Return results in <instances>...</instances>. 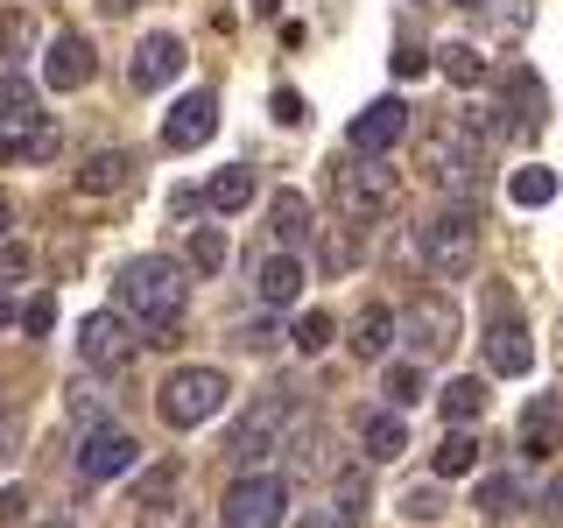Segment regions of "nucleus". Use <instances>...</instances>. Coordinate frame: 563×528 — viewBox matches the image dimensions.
Masks as SVG:
<instances>
[{
    "label": "nucleus",
    "mask_w": 563,
    "mask_h": 528,
    "mask_svg": "<svg viewBox=\"0 0 563 528\" xmlns=\"http://www.w3.org/2000/svg\"><path fill=\"white\" fill-rule=\"evenodd\" d=\"M190 261H169V254H134V261H120L113 268V304L134 317V324H148V331H169L176 317H184L190 304Z\"/></svg>",
    "instance_id": "nucleus-1"
},
{
    "label": "nucleus",
    "mask_w": 563,
    "mask_h": 528,
    "mask_svg": "<svg viewBox=\"0 0 563 528\" xmlns=\"http://www.w3.org/2000/svg\"><path fill=\"white\" fill-rule=\"evenodd\" d=\"M416 163H422V176H437V184H457V190L486 184V169H493V128H486V113H479V106H465V113H444L430 134H422Z\"/></svg>",
    "instance_id": "nucleus-2"
},
{
    "label": "nucleus",
    "mask_w": 563,
    "mask_h": 528,
    "mask_svg": "<svg viewBox=\"0 0 563 528\" xmlns=\"http://www.w3.org/2000/svg\"><path fill=\"white\" fill-rule=\"evenodd\" d=\"M296 387H261L246 409L225 422V465H240V472H254L261 458H275L282 444H289V430H296Z\"/></svg>",
    "instance_id": "nucleus-3"
},
{
    "label": "nucleus",
    "mask_w": 563,
    "mask_h": 528,
    "mask_svg": "<svg viewBox=\"0 0 563 528\" xmlns=\"http://www.w3.org/2000/svg\"><path fill=\"white\" fill-rule=\"evenodd\" d=\"M416 246H422V268H430L437 282L472 275V261H479V205H472V198L437 205L430 219L416 226Z\"/></svg>",
    "instance_id": "nucleus-4"
},
{
    "label": "nucleus",
    "mask_w": 563,
    "mask_h": 528,
    "mask_svg": "<svg viewBox=\"0 0 563 528\" xmlns=\"http://www.w3.org/2000/svg\"><path fill=\"white\" fill-rule=\"evenodd\" d=\"M324 184H331V198H339V211L352 226H380L387 211H395V198H401L387 155H331Z\"/></svg>",
    "instance_id": "nucleus-5"
},
{
    "label": "nucleus",
    "mask_w": 563,
    "mask_h": 528,
    "mask_svg": "<svg viewBox=\"0 0 563 528\" xmlns=\"http://www.w3.org/2000/svg\"><path fill=\"white\" fill-rule=\"evenodd\" d=\"M225 402H233L225 366H176V374L155 387V416H163L169 430H198V422L225 416Z\"/></svg>",
    "instance_id": "nucleus-6"
},
{
    "label": "nucleus",
    "mask_w": 563,
    "mask_h": 528,
    "mask_svg": "<svg viewBox=\"0 0 563 528\" xmlns=\"http://www.w3.org/2000/svg\"><path fill=\"white\" fill-rule=\"evenodd\" d=\"M225 528H282L289 521V472H240L219 501Z\"/></svg>",
    "instance_id": "nucleus-7"
},
{
    "label": "nucleus",
    "mask_w": 563,
    "mask_h": 528,
    "mask_svg": "<svg viewBox=\"0 0 563 528\" xmlns=\"http://www.w3.org/2000/svg\"><path fill=\"white\" fill-rule=\"evenodd\" d=\"M141 331H148V324H134L128 310H92V317L78 324V360L92 366V374H120V366H128L134 352L148 345Z\"/></svg>",
    "instance_id": "nucleus-8"
},
{
    "label": "nucleus",
    "mask_w": 563,
    "mask_h": 528,
    "mask_svg": "<svg viewBox=\"0 0 563 528\" xmlns=\"http://www.w3.org/2000/svg\"><path fill=\"white\" fill-rule=\"evenodd\" d=\"M486 366H493V374H507V381H521L528 366H536V345H528V324H521L515 296H500V289L486 296Z\"/></svg>",
    "instance_id": "nucleus-9"
},
{
    "label": "nucleus",
    "mask_w": 563,
    "mask_h": 528,
    "mask_svg": "<svg viewBox=\"0 0 563 528\" xmlns=\"http://www.w3.org/2000/svg\"><path fill=\"white\" fill-rule=\"evenodd\" d=\"M141 465V444H134V430H120L113 416L92 422V430L78 437V472L92 486H113V480H128V472Z\"/></svg>",
    "instance_id": "nucleus-10"
},
{
    "label": "nucleus",
    "mask_w": 563,
    "mask_h": 528,
    "mask_svg": "<svg viewBox=\"0 0 563 528\" xmlns=\"http://www.w3.org/2000/svg\"><path fill=\"white\" fill-rule=\"evenodd\" d=\"M401 339H409L416 360L451 352V345H457V304H451V296H437V289L409 296V304H401Z\"/></svg>",
    "instance_id": "nucleus-11"
},
{
    "label": "nucleus",
    "mask_w": 563,
    "mask_h": 528,
    "mask_svg": "<svg viewBox=\"0 0 563 528\" xmlns=\"http://www.w3.org/2000/svg\"><path fill=\"white\" fill-rule=\"evenodd\" d=\"M401 141H409V99H374V106H360L352 128H345L352 155H395Z\"/></svg>",
    "instance_id": "nucleus-12"
},
{
    "label": "nucleus",
    "mask_w": 563,
    "mask_h": 528,
    "mask_svg": "<svg viewBox=\"0 0 563 528\" xmlns=\"http://www.w3.org/2000/svg\"><path fill=\"white\" fill-rule=\"evenodd\" d=\"M184 64H190L184 35L155 29V35H141V43H134V64H128V78H134V92H163V85H169Z\"/></svg>",
    "instance_id": "nucleus-13"
},
{
    "label": "nucleus",
    "mask_w": 563,
    "mask_h": 528,
    "mask_svg": "<svg viewBox=\"0 0 563 528\" xmlns=\"http://www.w3.org/2000/svg\"><path fill=\"white\" fill-rule=\"evenodd\" d=\"M211 128H219V99H211V92H184L163 113V148L169 155H190V148H205V141H211Z\"/></svg>",
    "instance_id": "nucleus-14"
},
{
    "label": "nucleus",
    "mask_w": 563,
    "mask_h": 528,
    "mask_svg": "<svg viewBox=\"0 0 563 528\" xmlns=\"http://www.w3.org/2000/svg\"><path fill=\"white\" fill-rule=\"evenodd\" d=\"M303 282H310L303 254H289V246H268V261L254 268V296H261L268 310H296V304H303Z\"/></svg>",
    "instance_id": "nucleus-15"
},
{
    "label": "nucleus",
    "mask_w": 563,
    "mask_h": 528,
    "mask_svg": "<svg viewBox=\"0 0 563 528\" xmlns=\"http://www.w3.org/2000/svg\"><path fill=\"white\" fill-rule=\"evenodd\" d=\"M92 70H99V57H92V43H85L78 29H64L57 43L43 50V85L49 92H78V85H92Z\"/></svg>",
    "instance_id": "nucleus-16"
},
{
    "label": "nucleus",
    "mask_w": 563,
    "mask_h": 528,
    "mask_svg": "<svg viewBox=\"0 0 563 528\" xmlns=\"http://www.w3.org/2000/svg\"><path fill=\"white\" fill-rule=\"evenodd\" d=\"M401 339V310H387V304H366L360 317L345 324V345H352V360H387Z\"/></svg>",
    "instance_id": "nucleus-17"
},
{
    "label": "nucleus",
    "mask_w": 563,
    "mask_h": 528,
    "mask_svg": "<svg viewBox=\"0 0 563 528\" xmlns=\"http://www.w3.org/2000/svg\"><path fill=\"white\" fill-rule=\"evenodd\" d=\"M507 92H515V120H507V134H515V141H536L542 120H550V92H542V78L528 64H515V70H507Z\"/></svg>",
    "instance_id": "nucleus-18"
},
{
    "label": "nucleus",
    "mask_w": 563,
    "mask_h": 528,
    "mask_svg": "<svg viewBox=\"0 0 563 528\" xmlns=\"http://www.w3.org/2000/svg\"><path fill=\"white\" fill-rule=\"evenodd\" d=\"M521 451L528 458H556L563 451V402L556 395H536L521 416Z\"/></svg>",
    "instance_id": "nucleus-19"
},
{
    "label": "nucleus",
    "mask_w": 563,
    "mask_h": 528,
    "mask_svg": "<svg viewBox=\"0 0 563 528\" xmlns=\"http://www.w3.org/2000/svg\"><path fill=\"white\" fill-rule=\"evenodd\" d=\"M128 184H134V155L128 148H92L85 155V169H78L85 198H113V190H128Z\"/></svg>",
    "instance_id": "nucleus-20"
},
{
    "label": "nucleus",
    "mask_w": 563,
    "mask_h": 528,
    "mask_svg": "<svg viewBox=\"0 0 563 528\" xmlns=\"http://www.w3.org/2000/svg\"><path fill=\"white\" fill-rule=\"evenodd\" d=\"M360 451L374 458V465H395L401 451H409V422H401V409H374L360 422Z\"/></svg>",
    "instance_id": "nucleus-21"
},
{
    "label": "nucleus",
    "mask_w": 563,
    "mask_h": 528,
    "mask_svg": "<svg viewBox=\"0 0 563 528\" xmlns=\"http://www.w3.org/2000/svg\"><path fill=\"white\" fill-rule=\"evenodd\" d=\"M268 233H275V246H289V254H296V246H303V240L317 233V226H310V198H303V190H275V198H268Z\"/></svg>",
    "instance_id": "nucleus-22"
},
{
    "label": "nucleus",
    "mask_w": 563,
    "mask_h": 528,
    "mask_svg": "<svg viewBox=\"0 0 563 528\" xmlns=\"http://www.w3.org/2000/svg\"><path fill=\"white\" fill-rule=\"evenodd\" d=\"M205 205L219 211V219H233V211L254 205V169L246 163H225V169H211V184H205Z\"/></svg>",
    "instance_id": "nucleus-23"
},
{
    "label": "nucleus",
    "mask_w": 563,
    "mask_h": 528,
    "mask_svg": "<svg viewBox=\"0 0 563 528\" xmlns=\"http://www.w3.org/2000/svg\"><path fill=\"white\" fill-rule=\"evenodd\" d=\"M57 155V128L35 120V128H0V163H49Z\"/></svg>",
    "instance_id": "nucleus-24"
},
{
    "label": "nucleus",
    "mask_w": 563,
    "mask_h": 528,
    "mask_svg": "<svg viewBox=\"0 0 563 528\" xmlns=\"http://www.w3.org/2000/svg\"><path fill=\"white\" fill-rule=\"evenodd\" d=\"M430 465H437V480H444V486H451V480H465V472H479V437H472L465 422H457V430L444 422V444H437Z\"/></svg>",
    "instance_id": "nucleus-25"
},
{
    "label": "nucleus",
    "mask_w": 563,
    "mask_h": 528,
    "mask_svg": "<svg viewBox=\"0 0 563 528\" xmlns=\"http://www.w3.org/2000/svg\"><path fill=\"white\" fill-rule=\"evenodd\" d=\"M472 507H479L486 521H507V515H521V507H528V486L515 480V472H493V480H479Z\"/></svg>",
    "instance_id": "nucleus-26"
},
{
    "label": "nucleus",
    "mask_w": 563,
    "mask_h": 528,
    "mask_svg": "<svg viewBox=\"0 0 563 528\" xmlns=\"http://www.w3.org/2000/svg\"><path fill=\"white\" fill-rule=\"evenodd\" d=\"M35 106H43V92L22 78V70H0V128H35Z\"/></svg>",
    "instance_id": "nucleus-27"
},
{
    "label": "nucleus",
    "mask_w": 563,
    "mask_h": 528,
    "mask_svg": "<svg viewBox=\"0 0 563 528\" xmlns=\"http://www.w3.org/2000/svg\"><path fill=\"white\" fill-rule=\"evenodd\" d=\"M184 261H190L198 275H225V261H233V233H225V226H190Z\"/></svg>",
    "instance_id": "nucleus-28"
},
{
    "label": "nucleus",
    "mask_w": 563,
    "mask_h": 528,
    "mask_svg": "<svg viewBox=\"0 0 563 528\" xmlns=\"http://www.w3.org/2000/svg\"><path fill=\"white\" fill-rule=\"evenodd\" d=\"M380 395H387V409H416L422 395H430V381H422V360H395L380 374Z\"/></svg>",
    "instance_id": "nucleus-29"
},
{
    "label": "nucleus",
    "mask_w": 563,
    "mask_h": 528,
    "mask_svg": "<svg viewBox=\"0 0 563 528\" xmlns=\"http://www.w3.org/2000/svg\"><path fill=\"white\" fill-rule=\"evenodd\" d=\"M556 190H563V176H556V169H542V163H521L515 176H507V198L528 205V211H536V205H550Z\"/></svg>",
    "instance_id": "nucleus-30"
},
{
    "label": "nucleus",
    "mask_w": 563,
    "mask_h": 528,
    "mask_svg": "<svg viewBox=\"0 0 563 528\" xmlns=\"http://www.w3.org/2000/svg\"><path fill=\"white\" fill-rule=\"evenodd\" d=\"M437 402H444V422H472V416L486 409V381L479 374H457V381L437 387Z\"/></svg>",
    "instance_id": "nucleus-31"
},
{
    "label": "nucleus",
    "mask_w": 563,
    "mask_h": 528,
    "mask_svg": "<svg viewBox=\"0 0 563 528\" xmlns=\"http://www.w3.org/2000/svg\"><path fill=\"white\" fill-rule=\"evenodd\" d=\"M331 515H339L345 528L366 521V472H360V465H345L339 480H331Z\"/></svg>",
    "instance_id": "nucleus-32"
},
{
    "label": "nucleus",
    "mask_w": 563,
    "mask_h": 528,
    "mask_svg": "<svg viewBox=\"0 0 563 528\" xmlns=\"http://www.w3.org/2000/svg\"><path fill=\"white\" fill-rule=\"evenodd\" d=\"M29 50H35V22L22 8H8V14H0V70H14Z\"/></svg>",
    "instance_id": "nucleus-33"
},
{
    "label": "nucleus",
    "mask_w": 563,
    "mask_h": 528,
    "mask_svg": "<svg viewBox=\"0 0 563 528\" xmlns=\"http://www.w3.org/2000/svg\"><path fill=\"white\" fill-rule=\"evenodd\" d=\"M176 480H184V465H176V458H163V465H148V472L134 480V501H141V507H163L169 493H176Z\"/></svg>",
    "instance_id": "nucleus-34"
},
{
    "label": "nucleus",
    "mask_w": 563,
    "mask_h": 528,
    "mask_svg": "<svg viewBox=\"0 0 563 528\" xmlns=\"http://www.w3.org/2000/svg\"><path fill=\"white\" fill-rule=\"evenodd\" d=\"M437 64H444V78L451 85H486V57L472 43H451V50H437Z\"/></svg>",
    "instance_id": "nucleus-35"
},
{
    "label": "nucleus",
    "mask_w": 563,
    "mask_h": 528,
    "mask_svg": "<svg viewBox=\"0 0 563 528\" xmlns=\"http://www.w3.org/2000/svg\"><path fill=\"white\" fill-rule=\"evenodd\" d=\"M331 331H339V317H331V310H303V317H296V331H289V345L296 352H324Z\"/></svg>",
    "instance_id": "nucleus-36"
},
{
    "label": "nucleus",
    "mask_w": 563,
    "mask_h": 528,
    "mask_svg": "<svg viewBox=\"0 0 563 528\" xmlns=\"http://www.w3.org/2000/svg\"><path fill=\"white\" fill-rule=\"evenodd\" d=\"M401 515H409V521H444L451 515V493L444 486H409V493H401Z\"/></svg>",
    "instance_id": "nucleus-37"
},
{
    "label": "nucleus",
    "mask_w": 563,
    "mask_h": 528,
    "mask_svg": "<svg viewBox=\"0 0 563 528\" xmlns=\"http://www.w3.org/2000/svg\"><path fill=\"white\" fill-rule=\"evenodd\" d=\"M317 261H324L331 275H352V268H360V226H352V233H324Z\"/></svg>",
    "instance_id": "nucleus-38"
},
{
    "label": "nucleus",
    "mask_w": 563,
    "mask_h": 528,
    "mask_svg": "<svg viewBox=\"0 0 563 528\" xmlns=\"http://www.w3.org/2000/svg\"><path fill=\"white\" fill-rule=\"evenodd\" d=\"M64 395H70V416H78V422H85V430H92V422H106V395H99V387H92V381H78V387H64Z\"/></svg>",
    "instance_id": "nucleus-39"
},
{
    "label": "nucleus",
    "mask_w": 563,
    "mask_h": 528,
    "mask_svg": "<svg viewBox=\"0 0 563 528\" xmlns=\"http://www.w3.org/2000/svg\"><path fill=\"white\" fill-rule=\"evenodd\" d=\"M22 331H29V339H49V331H57V296H29Z\"/></svg>",
    "instance_id": "nucleus-40"
},
{
    "label": "nucleus",
    "mask_w": 563,
    "mask_h": 528,
    "mask_svg": "<svg viewBox=\"0 0 563 528\" xmlns=\"http://www.w3.org/2000/svg\"><path fill=\"white\" fill-rule=\"evenodd\" d=\"M387 64H395V78H422V70H430V50H422V43H409V35H401V43L387 50Z\"/></svg>",
    "instance_id": "nucleus-41"
},
{
    "label": "nucleus",
    "mask_w": 563,
    "mask_h": 528,
    "mask_svg": "<svg viewBox=\"0 0 563 528\" xmlns=\"http://www.w3.org/2000/svg\"><path fill=\"white\" fill-rule=\"evenodd\" d=\"M233 339H240L246 352H268V345H282V324H275V317H246Z\"/></svg>",
    "instance_id": "nucleus-42"
},
{
    "label": "nucleus",
    "mask_w": 563,
    "mask_h": 528,
    "mask_svg": "<svg viewBox=\"0 0 563 528\" xmlns=\"http://www.w3.org/2000/svg\"><path fill=\"white\" fill-rule=\"evenodd\" d=\"M268 113L282 120V128H303V120H310V106H303V92H289V85H275V99H268Z\"/></svg>",
    "instance_id": "nucleus-43"
},
{
    "label": "nucleus",
    "mask_w": 563,
    "mask_h": 528,
    "mask_svg": "<svg viewBox=\"0 0 563 528\" xmlns=\"http://www.w3.org/2000/svg\"><path fill=\"white\" fill-rule=\"evenodd\" d=\"M29 507H35L29 486H0V521L8 528H29Z\"/></svg>",
    "instance_id": "nucleus-44"
},
{
    "label": "nucleus",
    "mask_w": 563,
    "mask_h": 528,
    "mask_svg": "<svg viewBox=\"0 0 563 528\" xmlns=\"http://www.w3.org/2000/svg\"><path fill=\"white\" fill-rule=\"evenodd\" d=\"M29 275V246H14V240H0V289H14V282Z\"/></svg>",
    "instance_id": "nucleus-45"
},
{
    "label": "nucleus",
    "mask_w": 563,
    "mask_h": 528,
    "mask_svg": "<svg viewBox=\"0 0 563 528\" xmlns=\"http://www.w3.org/2000/svg\"><path fill=\"white\" fill-rule=\"evenodd\" d=\"M8 458H22V416H0V465H8Z\"/></svg>",
    "instance_id": "nucleus-46"
},
{
    "label": "nucleus",
    "mask_w": 563,
    "mask_h": 528,
    "mask_svg": "<svg viewBox=\"0 0 563 528\" xmlns=\"http://www.w3.org/2000/svg\"><path fill=\"white\" fill-rule=\"evenodd\" d=\"M198 211H211L205 190H169V219H198Z\"/></svg>",
    "instance_id": "nucleus-47"
},
{
    "label": "nucleus",
    "mask_w": 563,
    "mask_h": 528,
    "mask_svg": "<svg viewBox=\"0 0 563 528\" xmlns=\"http://www.w3.org/2000/svg\"><path fill=\"white\" fill-rule=\"evenodd\" d=\"M542 507H550V515H563V472H556L550 486H542Z\"/></svg>",
    "instance_id": "nucleus-48"
},
{
    "label": "nucleus",
    "mask_w": 563,
    "mask_h": 528,
    "mask_svg": "<svg viewBox=\"0 0 563 528\" xmlns=\"http://www.w3.org/2000/svg\"><path fill=\"white\" fill-rule=\"evenodd\" d=\"M22 310H29V304H14V289H0V324H14Z\"/></svg>",
    "instance_id": "nucleus-49"
},
{
    "label": "nucleus",
    "mask_w": 563,
    "mask_h": 528,
    "mask_svg": "<svg viewBox=\"0 0 563 528\" xmlns=\"http://www.w3.org/2000/svg\"><path fill=\"white\" fill-rule=\"evenodd\" d=\"M141 0H99V14H134Z\"/></svg>",
    "instance_id": "nucleus-50"
},
{
    "label": "nucleus",
    "mask_w": 563,
    "mask_h": 528,
    "mask_svg": "<svg viewBox=\"0 0 563 528\" xmlns=\"http://www.w3.org/2000/svg\"><path fill=\"white\" fill-rule=\"evenodd\" d=\"M8 233H14V205L0 198V240H8Z\"/></svg>",
    "instance_id": "nucleus-51"
},
{
    "label": "nucleus",
    "mask_w": 563,
    "mask_h": 528,
    "mask_svg": "<svg viewBox=\"0 0 563 528\" xmlns=\"http://www.w3.org/2000/svg\"><path fill=\"white\" fill-rule=\"evenodd\" d=\"M303 528H345V521H339V515H310Z\"/></svg>",
    "instance_id": "nucleus-52"
},
{
    "label": "nucleus",
    "mask_w": 563,
    "mask_h": 528,
    "mask_svg": "<svg viewBox=\"0 0 563 528\" xmlns=\"http://www.w3.org/2000/svg\"><path fill=\"white\" fill-rule=\"evenodd\" d=\"M35 528H70V515H57V521H35Z\"/></svg>",
    "instance_id": "nucleus-53"
},
{
    "label": "nucleus",
    "mask_w": 563,
    "mask_h": 528,
    "mask_svg": "<svg viewBox=\"0 0 563 528\" xmlns=\"http://www.w3.org/2000/svg\"><path fill=\"white\" fill-rule=\"evenodd\" d=\"M451 8H486V0H451Z\"/></svg>",
    "instance_id": "nucleus-54"
}]
</instances>
